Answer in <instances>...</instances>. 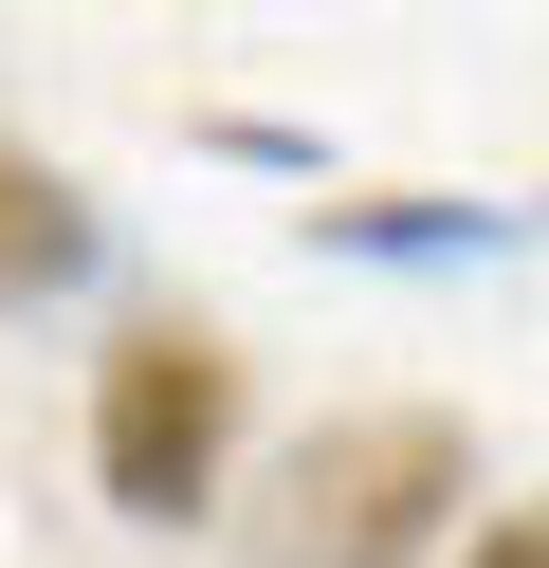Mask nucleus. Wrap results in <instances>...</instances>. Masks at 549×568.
<instances>
[{
  "label": "nucleus",
  "mask_w": 549,
  "mask_h": 568,
  "mask_svg": "<svg viewBox=\"0 0 549 568\" xmlns=\"http://www.w3.org/2000/svg\"><path fill=\"white\" fill-rule=\"evenodd\" d=\"M220 477H238V348L202 312H129L92 348V495L129 531H183L220 514Z\"/></svg>",
  "instance_id": "obj_1"
},
{
  "label": "nucleus",
  "mask_w": 549,
  "mask_h": 568,
  "mask_svg": "<svg viewBox=\"0 0 549 568\" xmlns=\"http://www.w3.org/2000/svg\"><path fill=\"white\" fill-rule=\"evenodd\" d=\"M458 495H476L458 422H439V404H366V422H329V440L275 477L256 568H421L439 531H458Z\"/></svg>",
  "instance_id": "obj_2"
},
{
  "label": "nucleus",
  "mask_w": 549,
  "mask_h": 568,
  "mask_svg": "<svg viewBox=\"0 0 549 568\" xmlns=\"http://www.w3.org/2000/svg\"><path fill=\"white\" fill-rule=\"evenodd\" d=\"M73 275H92V202H73L37 148H0V312L73 294Z\"/></svg>",
  "instance_id": "obj_3"
},
{
  "label": "nucleus",
  "mask_w": 549,
  "mask_h": 568,
  "mask_svg": "<svg viewBox=\"0 0 549 568\" xmlns=\"http://www.w3.org/2000/svg\"><path fill=\"white\" fill-rule=\"evenodd\" d=\"M312 239L329 257H476L495 221H476V202H312Z\"/></svg>",
  "instance_id": "obj_4"
},
{
  "label": "nucleus",
  "mask_w": 549,
  "mask_h": 568,
  "mask_svg": "<svg viewBox=\"0 0 549 568\" xmlns=\"http://www.w3.org/2000/svg\"><path fill=\"white\" fill-rule=\"evenodd\" d=\"M458 568H549V495H531V514H495V531H476Z\"/></svg>",
  "instance_id": "obj_5"
}]
</instances>
